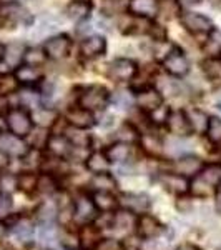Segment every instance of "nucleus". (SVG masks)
Returning <instances> with one entry per match:
<instances>
[{"mask_svg":"<svg viewBox=\"0 0 221 250\" xmlns=\"http://www.w3.org/2000/svg\"><path fill=\"white\" fill-rule=\"evenodd\" d=\"M57 180L52 173H43V175H38L37 180V192L43 193V195H52L54 192H57Z\"/></svg>","mask_w":221,"mask_h":250,"instance_id":"nucleus-36","label":"nucleus"},{"mask_svg":"<svg viewBox=\"0 0 221 250\" xmlns=\"http://www.w3.org/2000/svg\"><path fill=\"white\" fill-rule=\"evenodd\" d=\"M7 127H9L10 134L17 137H27L32 132L34 127V119L29 114L27 108H10L7 112Z\"/></svg>","mask_w":221,"mask_h":250,"instance_id":"nucleus-3","label":"nucleus"},{"mask_svg":"<svg viewBox=\"0 0 221 250\" xmlns=\"http://www.w3.org/2000/svg\"><path fill=\"white\" fill-rule=\"evenodd\" d=\"M92 199H93V204L98 208V212H113L118 207V200L111 192L96 190Z\"/></svg>","mask_w":221,"mask_h":250,"instance_id":"nucleus-25","label":"nucleus"},{"mask_svg":"<svg viewBox=\"0 0 221 250\" xmlns=\"http://www.w3.org/2000/svg\"><path fill=\"white\" fill-rule=\"evenodd\" d=\"M92 185H93V188H96V190L111 192L116 184H115L113 177H111L108 172H105V173H98V175H95L93 180H92Z\"/></svg>","mask_w":221,"mask_h":250,"instance_id":"nucleus-38","label":"nucleus"},{"mask_svg":"<svg viewBox=\"0 0 221 250\" xmlns=\"http://www.w3.org/2000/svg\"><path fill=\"white\" fill-rule=\"evenodd\" d=\"M204 134L208 135V139H210L211 144L220 145L221 144V119H218V117H211Z\"/></svg>","mask_w":221,"mask_h":250,"instance_id":"nucleus-40","label":"nucleus"},{"mask_svg":"<svg viewBox=\"0 0 221 250\" xmlns=\"http://www.w3.org/2000/svg\"><path fill=\"white\" fill-rule=\"evenodd\" d=\"M17 88H18V80L15 75H9V74L0 75V97L14 94Z\"/></svg>","mask_w":221,"mask_h":250,"instance_id":"nucleus-39","label":"nucleus"},{"mask_svg":"<svg viewBox=\"0 0 221 250\" xmlns=\"http://www.w3.org/2000/svg\"><path fill=\"white\" fill-rule=\"evenodd\" d=\"M70 47H72V40L68 39L67 35H54V37H50L45 42L43 50H45L48 59L62 60L68 55Z\"/></svg>","mask_w":221,"mask_h":250,"instance_id":"nucleus-10","label":"nucleus"},{"mask_svg":"<svg viewBox=\"0 0 221 250\" xmlns=\"http://www.w3.org/2000/svg\"><path fill=\"white\" fill-rule=\"evenodd\" d=\"M10 230L17 239H20L22 242H27L34 235V222L27 217H17V220L10 225Z\"/></svg>","mask_w":221,"mask_h":250,"instance_id":"nucleus-24","label":"nucleus"},{"mask_svg":"<svg viewBox=\"0 0 221 250\" xmlns=\"http://www.w3.org/2000/svg\"><path fill=\"white\" fill-rule=\"evenodd\" d=\"M220 60H221V54H220Z\"/></svg>","mask_w":221,"mask_h":250,"instance_id":"nucleus-56","label":"nucleus"},{"mask_svg":"<svg viewBox=\"0 0 221 250\" xmlns=\"http://www.w3.org/2000/svg\"><path fill=\"white\" fill-rule=\"evenodd\" d=\"M15 77H17L18 83H25V85H34L42 80V72H40V67H34V65H18L17 70H15Z\"/></svg>","mask_w":221,"mask_h":250,"instance_id":"nucleus-22","label":"nucleus"},{"mask_svg":"<svg viewBox=\"0 0 221 250\" xmlns=\"http://www.w3.org/2000/svg\"><path fill=\"white\" fill-rule=\"evenodd\" d=\"M115 140L116 142H122V144H135V142H138L140 140V134H138V130L133 127V124H130V122H125V124H122L118 128H116V132H115Z\"/></svg>","mask_w":221,"mask_h":250,"instance_id":"nucleus-27","label":"nucleus"},{"mask_svg":"<svg viewBox=\"0 0 221 250\" xmlns=\"http://www.w3.org/2000/svg\"><path fill=\"white\" fill-rule=\"evenodd\" d=\"M208 35H210V45H213L218 50V54H221V30L213 29Z\"/></svg>","mask_w":221,"mask_h":250,"instance_id":"nucleus-47","label":"nucleus"},{"mask_svg":"<svg viewBox=\"0 0 221 250\" xmlns=\"http://www.w3.org/2000/svg\"><path fill=\"white\" fill-rule=\"evenodd\" d=\"M136 104H138V107L142 108L143 112L151 114V112H155L156 108H160L163 105V95L158 88L145 87L138 92V95H136Z\"/></svg>","mask_w":221,"mask_h":250,"instance_id":"nucleus-11","label":"nucleus"},{"mask_svg":"<svg viewBox=\"0 0 221 250\" xmlns=\"http://www.w3.org/2000/svg\"><path fill=\"white\" fill-rule=\"evenodd\" d=\"M57 29H58L57 20H54L52 17H45L38 22L37 32H34V35H37V37H45L47 34H52V32H55Z\"/></svg>","mask_w":221,"mask_h":250,"instance_id":"nucleus-41","label":"nucleus"},{"mask_svg":"<svg viewBox=\"0 0 221 250\" xmlns=\"http://www.w3.org/2000/svg\"><path fill=\"white\" fill-rule=\"evenodd\" d=\"M65 14L72 20L82 22V20H85L88 15H90V2H85V0H75V2H72L70 5L67 7Z\"/></svg>","mask_w":221,"mask_h":250,"instance_id":"nucleus-28","label":"nucleus"},{"mask_svg":"<svg viewBox=\"0 0 221 250\" xmlns=\"http://www.w3.org/2000/svg\"><path fill=\"white\" fill-rule=\"evenodd\" d=\"M3 54H5V45H2V43H0V59L3 57Z\"/></svg>","mask_w":221,"mask_h":250,"instance_id":"nucleus-52","label":"nucleus"},{"mask_svg":"<svg viewBox=\"0 0 221 250\" xmlns=\"http://www.w3.org/2000/svg\"><path fill=\"white\" fill-rule=\"evenodd\" d=\"M105 154L110 162H118V164L127 162L128 157H130V145L122 144V142H115L113 145H110V147L107 148Z\"/></svg>","mask_w":221,"mask_h":250,"instance_id":"nucleus-29","label":"nucleus"},{"mask_svg":"<svg viewBox=\"0 0 221 250\" xmlns=\"http://www.w3.org/2000/svg\"><path fill=\"white\" fill-rule=\"evenodd\" d=\"M165 125H166L168 132L173 134L175 137H188L190 134H193L186 112L182 110V108L168 112V117H166V120H165Z\"/></svg>","mask_w":221,"mask_h":250,"instance_id":"nucleus-7","label":"nucleus"},{"mask_svg":"<svg viewBox=\"0 0 221 250\" xmlns=\"http://www.w3.org/2000/svg\"><path fill=\"white\" fill-rule=\"evenodd\" d=\"M37 180L38 175H35L34 172H22L17 177V188L25 193H32L34 190H37Z\"/></svg>","mask_w":221,"mask_h":250,"instance_id":"nucleus-35","label":"nucleus"},{"mask_svg":"<svg viewBox=\"0 0 221 250\" xmlns=\"http://www.w3.org/2000/svg\"><path fill=\"white\" fill-rule=\"evenodd\" d=\"M85 2H90V0H85Z\"/></svg>","mask_w":221,"mask_h":250,"instance_id":"nucleus-55","label":"nucleus"},{"mask_svg":"<svg viewBox=\"0 0 221 250\" xmlns=\"http://www.w3.org/2000/svg\"><path fill=\"white\" fill-rule=\"evenodd\" d=\"M221 185V164H208L196 173L195 180L190 184V190L196 197H208Z\"/></svg>","mask_w":221,"mask_h":250,"instance_id":"nucleus-1","label":"nucleus"},{"mask_svg":"<svg viewBox=\"0 0 221 250\" xmlns=\"http://www.w3.org/2000/svg\"><path fill=\"white\" fill-rule=\"evenodd\" d=\"M216 208L221 213V193H218V197H216Z\"/></svg>","mask_w":221,"mask_h":250,"instance_id":"nucleus-51","label":"nucleus"},{"mask_svg":"<svg viewBox=\"0 0 221 250\" xmlns=\"http://www.w3.org/2000/svg\"><path fill=\"white\" fill-rule=\"evenodd\" d=\"M85 160H87L88 172H92L93 175L105 173L108 172V167H110V160H108L105 152H92Z\"/></svg>","mask_w":221,"mask_h":250,"instance_id":"nucleus-21","label":"nucleus"},{"mask_svg":"<svg viewBox=\"0 0 221 250\" xmlns=\"http://www.w3.org/2000/svg\"><path fill=\"white\" fill-rule=\"evenodd\" d=\"M203 160L200 157L195 155H183L176 160V168H178V173L188 177V175H196L200 170L203 168Z\"/></svg>","mask_w":221,"mask_h":250,"instance_id":"nucleus-19","label":"nucleus"},{"mask_svg":"<svg viewBox=\"0 0 221 250\" xmlns=\"http://www.w3.org/2000/svg\"><path fill=\"white\" fill-rule=\"evenodd\" d=\"M12 199L10 195H7V193L0 192V217H7L12 210Z\"/></svg>","mask_w":221,"mask_h":250,"instance_id":"nucleus-46","label":"nucleus"},{"mask_svg":"<svg viewBox=\"0 0 221 250\" xmlns=\"http://www.w3.org/2000/svg\"><path fill=\"white\" fill-rule=\"evenodd\" d=\"M203 72L206 75V79H210L211 82H221V60L216 57L206 59L202 63Z\"/></svg>","mask_w":221,"mask_h":250,"instance_id":"nucleus-31","label":"nucleus"},{"mask_svg":"<svg viewBox=\"0 0 221 250\" xmlns=\"http://www.w3.org/2000/svg\"><path fill=\"white\" fill-rule=\"evenodd\" d=\"M107 50V40L102 35H90L82 40V45H80V52L82 55H85L88 59H95L103 55Z\"/></svg>","mask_w":221,"mask_h":250,"instance_id":"nucleus-17","label":"nucleus"},{"mask_svg":"<svg viewBox=\"0 0 221 250\" xmlns=\"http://www.w3.org/2000/svg\"><path fill=\"white\" fill-rule=\"evenodd\" d=\"M37 219L42 224H54L55 219H57V205L52 202V200L43 202L37 208Z\"/></svg>","mask_w":221,"mask_h":250,"instance_id":"nucleus-33","label":"nucleus"},{"mask_svg":"<svg viewBox=\"0 0 221 250\" xmlns=\"http://www.w3.org/2000/svg\"><path fill=\"white\" fill-rule=\"evenodd\" d=\"M131 97L127 94V92H123V90H120V92H115V95H113V104L118 108H122V110H127V108H130L131 105Z\"/></svg>","mask_w":221,"mask_h":250,"instance_id":"nucleus-44","label":"nucleus"},{"mask_svg":"<svg viewBox=\"0 0 221 250\" xmlns=\"http://www.w3.org/2000/svg\"><path fill=\"white\" fill-rule=\"evenodd\" d=\"M0 15L10 23H29L30 14L27 12L25 7H22L17 2H10L0 9Z\"/></svg>","mask_w":221,"mask_h":250,"instance_id":"nucleus-18","label":"nucleus"},{"mask_svg":"<svg viewBox=\"0 0 221 250\" xmlns=\"http://www.w3.org/2000/svg\"><path fill=\"white\" fill-rule=\"evenodd\" d=\"M0 150L5 152L7 155L23 157L29 154V147L22 140V137L14 134H0Z\"/></svg>","mask_w":221,"mask_h":250,"instance_id":"nucleus-14","label":"nucleus"},{"mask_svg":"<svg viewBox=\"0 0 221 250\" xmlns=\"http://www.w3.org/2000/svg\"><path fill=\"white\" fill-rule=\"evenodd\" d=\"M216 105H218V108H220V110H221V102H218V104H216Z\"/></svg>","mask_w":221,"mask_h":250,"instance_id":"nucleus-54","label":"nucleus"},{"mask_svg":"<svg viewBox=\"0 0 221 250\" xmlns=\"http://www.w3.org/2000/svg\"><path fill=\"white\" fill-rule=\"evenodd\" d=\"M3 232H5V229H3V224L0 222V239L3 237Z\"/></svg>","mask_w":221,"mask_h":250,"instance_id":"nucleus-53","label":"nucleus"},{"mask_svg":"<svg viewBox=\"0 0 221 250\" xmlns=\"http://www.w3.org/2000/svg\"><path fill=\"white\" fill-rule=\"evenodd\" d=\"M38 240L42 242V245L45 247H52L57 244L58 240V230L55 229L54 224H42L38 230Z\"/></svg>","mask_w":221,"mask_h":250,"instance_id":"nucleus-32","label":"nucleus"},{"mask_svg":"<svg viewBox=\"0 0 221 250\" xmlns=\"http://www.w3.org/2000/svg\"><path fill=\"white\" fill-rule=\"evenodd\" d=\"M160 182L168 192L176 193V195H183L190 190V182L182 173H163L160 177Z\"/></svg>","mask_w":221,"mask_h":250,"instance_id":"nucleus-15","label":"nucleus"},{"mask_svg":"<svg viewBox=\"0 0 221 250\" xmlns=\"http://www.w3.org/2000/svg\"><path fill=\"white\" fill-rule=\"evenodd\" d=\"M135 227L136 233L142 240H151L163 232V225L160 224L158 219H155L153 215H148V213H143L136 219Z\"/></svg>","mask_w":221,"mask_h":250,"instance_id":"nucleus-9","label":"nucleus"},{"mask_svg":"<svg viewBox=\"0 0 221 250\" xmlns=\"http://www.w3.org/2000/svg\"><path fill=\"white\" fill-rule=\"evenodd\" d=\"M136 72H138V67L133 60L120 57L111 60L107 74L113 82H130L136 75Z\"/></svg>","mask_w":221,"mask_h":250,"instance_id":"nucleus-5","label":"nucleus"},{"mask_svg":"<svg viewBox=\"0 0 221 250\" xmlns=\"http://www.w3.org/2000/svg\"><path fill=\"white\" fill-rule=\"evenodd\" d=\"M122 204L131 212H145L150 207V199L145 193H125L122 197Z\"/></svg>","mask_w":221,"mask_h":250,"instance_id":"nucleus-23","label":"nucleus"},{"mask_svg":"<svg viewBox=\"0 0 221 250\" xmlns=\"http://www.w3.org/2000/svg\"><path fill=\"white\" fill-rule=\"evenodd\" d=\"M180 23L184 30H188L190 34L202 35V34H210L215 29L210 17L200 14V12H182L180 14Z\"/></svg>","mask_w":221,"mask_h":250,"instance_id":"nucleus-4","label":"nucleus"},{"mask_svg":"<svg viewBox=\"0 0 221 250\" xmlns=\"http://www.w3.org/2000/svg\"><path fill=\"white\" fill-rule=\"evenodd\" d=\"M67 124H70L72 127L78 128V130H87V128L95 125V117L90 110L83 107H72L67 112Z\"/></svg>","mask_w":221,"mask_h":250,"instance_id":"nucleus-12","label":"nucleus"},{"mask_svg":"<svg viewBox=\"0 0 221 250\" xmlns=\"http://www.w3.org/2000/svg\"><path fill=\"white\" fill-rule=\"evenodd\" d=\"M202 0H178L180 5L183 7H191V5H196V3H200Z\"/></svg>","mask_w":221,"mask_h":250,"instance_id":"nucleus-50","label":"nucleus"},{"mask_svg":"<svg viewBox=\"0 0 221 250\" xmlns=\"http://www.w3.org/2000/svg\"><path fill=\"white\" fill-rule=\"evenodd\" d=\"M110 102V94L103 85H88L78 97V105L90 112L103 110Z\"/></svg>","mask_w":221,"mask_h":250,"instance_id":"nucleus-2","label":"nucleus"},{"mask_svg":"<svg viewBox=\"0 0 221 250\" xmlns=\"http://www.w3.org/2000/svg\"><path fill=\"white\" fill-rule=\"evenodd\" d=\"M136 222L135 213L131 210H118L113 213V222H111V227L116 229V230H125V229L133 227Z\"/></svg>","mask_w":221,"mask_h":250,"instance_id":"nucleus-30","label":"nucleus"},{"mask_svg":"<svg viewBox=\"0 0 221 250\" xmlns=\"http://www.w3.org/2000/svg\"><path fill=\"white\" fill-rule=\"evenodd\" d=\"M163 68L173 77H183L190 72V62L180 48H171L163 59Z\"/></svg>","mask_w":221,"mask_h":250,"instance_id":"nucleus-6","label":"nucleus"},{"mask_svg":"<svg viewBox=\"0 0 221 250\" xmlns=\"http://www.w3.org/2000/svg\"><path fill=\"white\" fill-rule=\"evenodd\" d=\"M188 120H190L191 125V132H196V134H204L208 128V124H210V117L204 114L200 108H191L190 112H186Z\"/></svg>","mask_w":221,"mask_h":250,"instance_id":"nucleus-26","label":"nucleus"},{"mask_svg":"<svg viewBox=\"0 0 221 250\" xmlns=\"http://www.w3.org/2000/svg\"><path fill=\"white\" fill-rule=\"evenodd\" d=\"M0 187L3 190H12V188L17 187V177H9V175H3L0 179Z\"/></svg>","mask_w":221,"mask_h":250,"instance_id":"nucleus-48","label":"nucleus"},{"mask_svg":"<svg viewBox=\"0 0 221 250\" xmlns=\"http://www.w3.org/2000/svg\"><path fill=\"white\" fill-rule=\"evenodd\" d=\"M128 10L138 19H153L160 12L158 0H128Z\"/></svg>","mask_w":221,"mask_h":250,"instance_id":"nucleus-13","label":"nucleus"},{"mask_svg":"<svg viewBox=\"0 0 221 250\" xmlns=\"http://www.w3.org/2000/svg\"><path fill=\"white\" fill-rule=\"evenodd\" d=\"M27 48L22 45V43H10V45H5V57L7 63L10 65H18L20 62L23 60V54H25Z\"/></svg>","mask_w":221,"mask_h":250,"instance_id":"nucleus-34","label":"nucleus"},{"mask_svg":"<svg viewBox=\"0 0 221 250\" xmlns=\"http://www.w3.org/2000/svg\"><path fill=\"white\" fill-rule=\"evenodd\" d=\"M128 9V0H105V5H103V12L105 14H115V12L125 10Z\"/></svg>","mask_w":221,"mask_h":250,"instance_id":"nucleus-43","label":"nucleus"},{"mask_svg":"<svg viewBox=\"0 0 221 250\" xmlns=\"http://www.w3.org/2000/svg\"><path fill=\"white\" fill-rule=\"evenodd\" d=\"M47 147H48V150L52 152V155L60 157V159L68 157L72 154V148H74V147H72V144H70V140H68L67 137H62V135L48 137Z\"/></svg>","mask_w":221,"mask_h":250,"instance_id":"nucleus-20","label":"nucleus"},{"mask_svg":"<svg viewBox=\"0 0 221 250\" xmlns=\"http://www.w3.org/2000/svg\"><path fill=\"white\" fill-rule=\"evenodd\" d=\"M7 165H9V155H7L5 152L0 150V172H2Z\"/></svg>","mask_w":221,"mask_h":250,"instance_id":"nucleus-49","label":"nucleus"},{"mask_svg":"<svg viewBox=\"0 0 221 250\" xmlns=\"http://www.w3.org/2000/svg\"><path fill=\"white\" fill-rule=\"evenodd\" d=\"M96 217H98V208L95 207L93 199H90L88 195H80L74 205V219L78 224L85 225L92 224Z\"/></svg>","mask_w":221,"mask_h":250,"instance_id":"nucleus-8","label":"nucleus"},{"mask_svg":"<svg viewBox=\"0 0 221 250\" xmlns=\"http://www.w3.org/2000/svg\"><path fill=\"white\" fill-rule=\"evenodd\" d=\"M102 240V230L93 224H85L80 229L78 244L82 250H95L96 245Z\"/></svg>","mask_w":221,"mask_h":250,"instance_id":"nucleus-16","label":"nucleus"},{"mask_svg":"<svg viewBox=\"0 0 221 250\" xmlns=\"http://www.w3.org/2000/svg\"><path fill=\"white\" fill-rule=\"evenodd\" d=\"M20 102H22L23 107H29V108H38L40 104V97L37 92H32V90H25L20 94Z\"/></svg>","mask_w":221,"mask_h":250,"instance_id":"nucleus-42","label":"nucleus"},{"mask_svg":"<svg viewBox=\"0 0 221 250\" xmlns=\"http://www.w3.org/2000/svg\"><path fill=\"white\" fill-rule=\"evenodd\" d=\"M95 250H123V244L115 239H102Z\"/></svg>","mask_w":221,"mask_h":250,"instance_id":"nucleus-45","label":"nucleus"},{"mask_svg":"<svg viewBox=\"0 0 221 250\" xmlns=\"http://www.w3.org/2000/svg\"><path fill=\"white\" fill-rule=\"evenodd\" d=\"M47 54L43 48H27L25 54H23V62L27 65H34V67H40L47 62Z\"/></svg>","mask_w":221,"mask_h":250,"instance_id":"nucleus-37","label":"nucleus"}]
</instances>
